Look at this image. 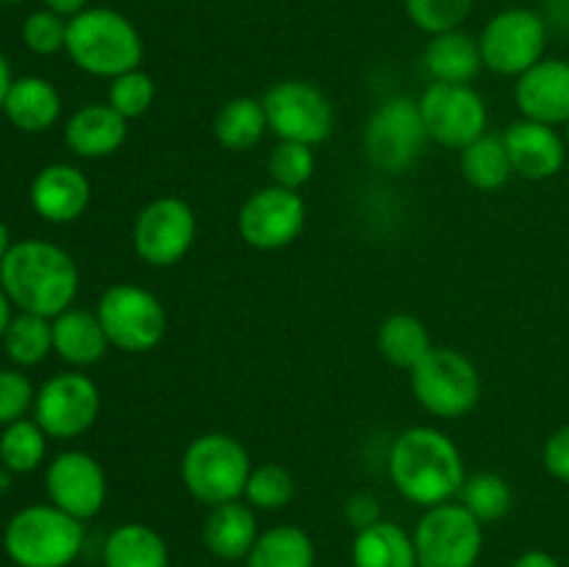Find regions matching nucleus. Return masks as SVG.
I'll list each match as a JSON object with an SVG mask.
<instances>
[{
	"label": "nucleus",
	"mask_w": 569,
	"mask_h": 567,
	"mask_svg": "<svg viewBox=\"0 0 569 567\" xmlns=\"http://www.w3.org/2000/svg\"><path fill=\"white\" fill-rule=\"evenodd\" d=\"M3 3H22V0H3Z\"/></svg>",
	"instance_id": "50"
},
{
	"label": "nucleus",
	"mask_w": 569,
	"mask_h": 567,
	"mask_svg": "<svg viewBox=\"0 0 569 567\" xmlns=\"http://www.w3.org/2000/svg\"><path fill=\"white\" fill-rule=\"evenodd\" d=\"M317 548L309 531L295 523H278L264 528L256 539L244 567H315Z\"/></svg>",
	"instance_id": "29"
},
{
	"label": "nucleus",
	"mask_w": 569,
	"mask_h": 567,
	"mask_svg": "<svg viewBox=\"0 0 569 567\" xmlns=\"http://www.w3.org/2000/svg\"><path fill=\"white\" fill-rule=\"evenodd\" d=\"M515 103L526 120L561 128L569 122V61L548 59L522 72L515 83Z\"/></svg>",
	"instance_id": "19"
},
{
	"label": "nucleus",
	"mask_w": 569,
	"mask_h": 567,
	"mask_svg": "<svg viewBox=\"0 0 569 567\" xmlns=\"http://www.w3.org/2000/svg\"><path fill=\"white\" fill-rule=\"evenodd\" d=\"M403 6L411 26L420 28L428 37H437V33L465 26L476 0H403Z\"/></svg>",
	"instance_id": "37"
},
{
	"label": "nucleus",
	"mask_w": 569,
	"mask_h": 567,
	"mask_svg": "<svg viewBox=\"0 0 569 567\" xmlns=\"http://www.w3.org/2000/svg\"><path fill=\"white\" fill-rule=\"evenodd\" d=\"M545 20L548 26L569 28V0H545Z\"/></svg>",
	"instance_id": "43"
},
{
	"label": "nucleus",
	"mask_w": 569,
	"mask_h": 567,
	"mask_svg": "<svg viewBox=\"0 0 569 567\" xmlns=\"http://www.w3.org/2000/svg\"><path fill=\"white\" fill-rule=\"evenodd\" d=\"M267 115V126L281 142L317 145L326 142L333 131V103L317 83L303 78H287L272 83L261 98Z\"/></svg>",
	"instance_id": "11"
},
{
	"label": "nucleus",
	"mask_w": 569,
	"mask_h": 567,
	"mask_svg": "<svg viewBox=\"0 0 569 567\" xmlns=\"http://www.w3.org/2000/svg\"><path fill=\"white\" fill-rule=\"evenodd\" d=\"M411 395L433 417L459 420L470 415L483 392L481 372L476 361L456 348H437L409 370Z\"/></svg>",
	"instance_id": "7"
},
{
	"label": "nucleus",
	"mask_w": 569,
	"mask_h": 567,
	"mask_svg": "<svg viewBox=\"0 0 569 567\" xmlns=\"http://www.w3.org/2000/svg\"><path fill=\"white\" fill-rule=\"evenodd\" d=\"M211 131H214V139L226 150H231V153H248L270 131L264 103H261V98H250V94H237V98L226 100L217 109Z\"/></svg>",
	"instance_id": "27"
},
{
	"label": "nucleus",
	"mask_w": 569,
	"mask_h": 567,
	"mask_svg": "<svg viewBox=\"0 0 569 567\" xmlns=\"http://www.w3.org/2000/svg\"><path fill=\"white\" fill-rule=\"evenodd\" d=\"M6 487H9V470H6V467L0 465V493H3Z\"/></svg>",
	"instance_id": "48"
},
{
	"label": "nucleus",
	"mask_w": 569,
	"mask_h": 567,
	"mask_svg": "<svg viewBox=\"0 0 569 567\" xmlns=\"http://www.w3.org/2000/svg\"><path fill=\"white\" fill-rule=\"evenodd\" d=\"M376 345L383 361L409 372L431 354L433 339L420 317L409 315V311H395L378 328Z\"/></svg>",
	"instance_id": "28"
},
{
	"label": "nucleus",
	"mask_w": 569,
	"mask_h": 567,
	"mask_svg": "<svg viewBox=\"0 0 569 567\" xmlns=\"http://www.w3.org/2000/svg\"><path fill=\"white\" fill-rule=\"evenodd\" d=\"M109 337L94 311L70 306L59 317H53V354L72 370L98 365L109 354Z\"/></svg>",
	"instance_id": "22"
},
{
	"label": "nucleus",
	"mask_w": 569,
	"mask_h": 567,
	"mask_svg": "<svg viewBox=\"0 0 569 567\" xmlns=\"http://www.w3.org/2000/svg\"><path fill=\"white\" fill-rule=\"evenodd\" d=\"M83 543V520L50 500L22 506L3 528V550L17 567H70L81 556Z\"/></svg>",
	"instance_id": "4"
},
{
	"label": "nucleus",
	"mask_w": 569,
	"mask_h": 567,
	"mask_svg": "<svg viewBox=\"0 0 569 567\" xmlns=\"http://www.w3.org/2000/svg\"><path fill=\"white\" fill-rule=\"evenodd\" d=\"M353 567H420L411 531L392 520H378L370 528L356 531L350 545Z\"/></svg>",
	"instance_id": "25"
},
{
	"label": "nucleus",
	"mask_w": 569,
	"mask_h": 567,
	"mask_svg": "<svg viewBox=\"0 0 569 567\" xmlns=\"http://www.w3.org/2000/svg\"><path fill=\"white\" fill-rule=\"evenodd\" d=\"M42 3H44V9L56 11V14L67 17V20L76 14H81L83 9H89V0H42Z\"/></svg>",
	"instance_id": "44"
},
{
	"label": "nucleus",
	"mask_w": 569,
	"mask_h": 567,
	"mask_svg": "<svg viewBox=\"0 0 569 567\" xmlns=\"http://www.w3.org/2000/svg\"><path fill=\"white\" fill-rule=\"evenodd\" d=\"M422 64L437 83H472L483 70L481 44L461 28L437 33L428 37Z\"/></svg>",
	"instance_id": "23"
},
{
	"label": "nucleus",
	"mask_w": 569,
	"mask_h": 567,
	"mask_svg": "<svg viewBox=\"0 0 569 567\" xmlns=\"http://www.w3.org/2000/svg\"><path fill=\"white\" fill-rule=\"evenodd\" d=\"M267 170H270L272 183L300 192V189L315 178V148H311V145L281 142V139H278L276 148L270 150V159H267Z\"/></svg>",
	"instance_id": "36"
},
{
	"label": "nucleus",
	"mask_w": 569,
	"mask_h": 567,
	"mask_svg": "<svg viewBox=\"0 0 569 567\" xmlns=\"http://www.w3.org/2000/svg\"><path fill=\"white\" fill-rule=\"evenodd\" d=\"M153 100L156 81L153 76H148V72L142 70V67L122 72V76L109 81V98H106V103H109L117 115L126 117L128 122L148 115V111L153 109Z\"/></svg>",
	"instance_id": "35"
},
{
	"label": "nucleus",
	"mask_w": 569,
	"mask_h": 567,
	"mask_svg": "<svg viewBox=\"0 0 569 567\" xmlns=\"http://www.w3.org/2000/svg\"><path fill=\"white\" fill-rule=\"evenodd\" d=\"M37 387L31 378L20 370H0V426L22 420L28 411H33Z\"/></svg>",
	"instance_id": "39"
},
{
	"label": "nucleus",
	"mask_w": 569,
	"mask_h": 567,
	"mask_svg": "<svg viewBox=\"0 0 569 567\" xmlns=\"http://www.w3.org/2000/svg\"><path fill=\"white\" fill-rule=\"evenodd\" d=\"M511 567H561V561L556 559L553 554H548V550L531 548L522 550V554L511 561Z\"/></svg>",
	"instance_id": "42"
},
{
	"label": "nucleus",
	"mask_w": 569,
	"mask_h": 567,
	"mask_svg": "<svg viewBox=\"0 0 569 567\" xmlns=\"http://www.w3.org/2000/svg\"><path fill=\"white\" fill-rule=\"evenodd\" d=\"M550 26L542 11L528 6H511L498 11L483 26L478 44H481L483 67L495 76L520 78L533 64L545 59L548 50Z\"/></svg>",
	"instance_id": "9"
},
{
	"label": "nucleus",
	"mask_w": 569,
	"mask_h": 567,
	"mask_svg": "<svg viewBox=\"0 0 569 567\" xmlns=\"http://www.w3.org/2000/svg\"><path fill=\"white\" fill-rule=\"evenodd\" d=\"M456 500H459L476 520L489 526V523H498L509 515L511 506H515V493H511V484L506 481L500 472L481 470L465 478V484H461L459 489V498Z\"/></svg>",
	"instance_id": "32"
},
{
	"label": "nucleus",
	"mask_w": 569,
	"mask_h": 567,
	"mask_svg": "<svg viewBox=\"0 0 569 567\" xmlns=\"http://www.w3.org/2000/svg\"><path fill=\"white\" fill-rule=\"evenodd\" d=\"M103 567H170V548L148 523H120L103 543Z\"/></svg>",
	"instance_id": "26"
},
{
	"label": "nucleus",
	"mask_w": 569,
	"mask_h": 567,
	"mask_svg": "<svg viewBox=\"0 0 569 567\" xmlns=\"http://www.w3.org/2000/svg\"><path fill=\"white\" fill-rule=\"evenodd\" d=\"M0 287L17 311L59 317L78 298V265L61 245L44 239H20L0 265Z\"/></svg>",
	"instance_id": "2"
},
{
	"label": "nucleus",
	"mask_w": 569,
	"mask_h": 567,
	"mask_svg": "<svg viewBox=\"0 0 569 567\" xmlns=\"http://www.w3.org/2000/svg\"><path fill=\"white\" fill-rule=\"evenodd\" d=\"M459 170L465 176V181L470 183L478 192H498L509 183V178L515 176L509 161V150H506L503 137H495V133H483L476 142L467 145L465 150H459Z\"/></svg>",
	"instance_id": "30"
},
{
	"label": "nucleus",
	"mask_w": 569,
	"mask_h": 567,
	"mask_svg": "<svg viewBox=\"0 0 569 567\" xmlns=\"http://www.w3.org/2000/svg\"><path fill=\"white\" fill-rule=\"evenodd\" d=\"M387 472L392 487L420 509L459 498L467 478L459 445L433 426H411L392 439L387 454Z\"/></svg>",
	"instance_id": "1"
},
{
	"label": "nucleus",
	"mask_w": 569,
	"mask_h": 567,
	"mask_svg": "<svg viewBox=\"0 0 569 567\" xmlns=\"http://www.w3.org/2000/svg\"><path fill=\"white\" fill-rule=\"evenodd\" d=\"M383 520L381 517V500L372 493H353L348 500H345V523H348L353 531H361V528H370L372 523Z\"/></svg>",
	"instance_id": "41"
},
{
	"label": "nucleus",
	"mask_w": 569,
	"mask_h": 567,
	"mask_svg": "<svg viewBox=\"0 0 569 567\" xmlns=\"http://www.w3.org/2000/svg\"><path fill=\"white\" fill-rule=\"evenodd\" d=\"M128 120L109 103H87L70 115L64 142L81 159H109L126 145Z\"/></svg>",
	"instance_id": "20"
},
{
	"label": "nucleus",
	"mask_w": 569,
	"mask_h": 567,
	"mask_svg": "<svg viewBox=\"0 0 569 567\" xmlns=\"http://www.w3.org/2000/svg\"><path fill=\"white\" fill-rule=\"evenodd\" d=\"M31 209L42 217L44 222L53 226H67L83 217L92 200V183H89L87 172L67 161H56V165L42 167L33 176L31 189Z\"/></svg>",
	"instance_id": "18"
},
{
	"label": "nucleus",
	"mask_w": 569,
	"mask_h": 567,
	"mask_svg": "<svg viewBox=\"0 0 569 567\" xmlns=\"http://www.w3.org/2000/svg\"><path fill=\"white\" fill-rule=\"evenodd\" d=\"M509 161L515 176L526 181H548L556 178L567 165V142L559 128L520 117L503 133Z\"/></svg>",
	"instance_id": "17"
},
{
	"label": "nucleus",
	"mask_w": 569,
	"mask_h": 567,
	"mask_svg": "<svg viewBox=\"0 0 569 567\" xmlns=\"http://www.w3.org/2000/svg\"><path fill=\"white\" fill-rule=\"evenodd\" d=\"M198 239V215L176 195L153 198L133 220L131 242L139 259L156 270H167L183 261Z\"/></svg>",
	"instance_id": "12"
},
{
	"label": "nucleus",
	"mask_w": 569,
	"mask_h": 567,
	"mask_svg": "<svg viewBox=\"0 0 569 567\" xmlns=\"http://www.w3.org/2000/svg\"><path fill=\"white\" fill-rule=\"evenodd\" d=\"M11 231H9V226H6L3 220H0V265H3V259H6V253H9L11 250Z\"/></svg>",
	"instance_id": "47"
},
{
	"label": "nucleus",
	"mask_w": 569,
	"mask_h": 567,
	"mask_svg": "<svg viewBox=\"0 0 569 567\" xmlns=\"http://www.w3.org/2000/svg\"><path fill=\"white\" fill-rule=\"evenodd\" d=\"M250 470H253V461H250L248 448L226 431L200 434L181 456L183 487L198 504L209 509L242 500Z\"/></svg>",
	"instance_id": "5"
},
{
	"label": "nucleus",
	"mask_w": 569,
	"mask_h": 567,
	"mask_svg": "<svg viewBox=\"0 0 569 567\" xmlns=\"http://www.w3.org/2000/svg\"><path fill=\"white\" fill-rule=\"evenodd\" d=\"M295 476L278 461H264L256 465L248 476L244 487V500L259 511H281L292 504L295 498Z\"/></svg>",
	"instance_id": "34"
},
{
	"label": "nucleus",
	"mask_w": 569,
	"mask_h": 567,
	"mask_svg": "<svg viewBox=\"0 0 569 567\" xmlns=\"http://www.w3.org/2000/svg\"><path fill=\"white\" fill-rule=\"evenodd\" d=\"M431 142L420 115V100L395 94L370 111L361 133L365 159L387 176L411 170Z\"/></svg>",
	"instance_id": "6"
},
{
	"label": "nucleus",
	"mask_w": 569,
	"mask_h": 567,
	"mask_svg": "<svg viewBox=\"0 0 569 567\" xmlns=\"http://www.w3.org/2000/svg\"><path fill=\"white\" fill-rule=\"evenodd\" d=\"M100 415V389L87 372L67 370L37 389L33 420L50 439H76L94 426Z\"/></svg>",
	"instance_id": "15"
},
{
	"label": "nucleus",
	"mask_w": 569,
	"mask_h": 567,
	"mask_svg": "<svg viewBox=\"0 0 569 567\" xmlns=\"http://www.w3.org/2000/svg\"><path fill=\"white\" fill-rule=\"evenodd\" d=\"M420 115L428 139L442 148L465 150L487 133L489 109L472 83H437L420 94Z\"/></svg>",
	"instance_id": "14"
},
{
	"label": "nucleus",
	"mask_w": 569,
	"mask_h": 567,
	"mask_svg": "<svg viewBox=\"0 0 569 567\" xmlns=\"http://www.w3.org/2000/svg\"><path fill=\"white\" fill-rule=\"evenodd\" d=\"M48 434L42 431L37 420L22 417V420L3 426L0 434V465L9 472H33L42 467L48 456Z\"/></svg>",
	"instance_id": "33"
},
{
	"label": "nucleus",
	"mask_w": 569,
	"mask_h": 567,
	"mask_svg": "<svg viewBox=\"0 0 569 567\" xmlns=\"http://www.w3.org/2000/svg\"><path fill=\"white\" fill-rule=\"evenodd\" d=\"M561 128H565V131H561V137H565V142H567V150H569V122H567V126H561Z\"/></svg>",
	"instance_id": "49"
},
{
	"label": "nucleus",
	"mask_w": 569,
	"mask_h": 567,
	"mask_svg": "<svg viewBox=\"0 0 569 567\" xmlns=\"http://www.w3.org/2000/svg\"><path fill=\"white\" fill-rule=\"evenodd\" d=\"M67 17L50 9L31 11L22 22V42L37 56H56L67 48Z\"/></svg>",
	"instance_id": "38"
},
{
	"label": "nucleus",
	"mask_w": 569,
	"mask_h": 567,
	"mask_svg": "<svg viewBox=\"0 0 569 567\" xmlns=\"http://www.w3.org/2000/svg\"><path fill=\"white\" fill-rule=\"evenodd\" d=\"M3 115L17 131L44 133L61 117V94L48 78L20 76L6 94Z\"/></svg>",
	"instance_id": "24"
},
{
	"label": "nucleus",
	"mask_w": 569,
	"mask_h": 567,
	"mask_svg": "<svg viewBox=\"0 0 569 567\" xmlns=\"http://www.w3.org/2000/svg\"><path fill=\"white\" fill-rule=\"evenodd\" d=\"M14 306H11V300H9V295H6V289L0 287V339H3V334H6V328H9V322H11V317H14Z\"/></svg>",
	"instance_id": "46"
},
{
	"label": "nucleus",
	"mask_w": 569,
	"mask_h": 567,
	"mask_svg": "<svg viewBox=\"0 0 569 567\" xmlns=\"http://www.w3.org/2000/svg\"><path fill=\"white\" fill-rule=\"evenodd\" d=\"M44 493L50 504L87 523L103 511L109 498V476L87 450H61L44 467Z\"/></svg>",
	"instance_id": "16"
},
{
	"label": "nucleus",
	"mask_w": 569,
	"mask_h": 567,
	"mask_svg": "<svg viewBox=\"0 0 569 567\" xmlns=\"http://www.w3.org/2000/svg\"><path fill=\"white\" fill-rule=\"evenodd\" d=\"M542 465L548 476H553L556 481L569 484V422L556 428L548 437L542 448Z\"/></svg>",
	"instance_id": "40"
},
{
	"label": "nucleus",
	"mask_w": 569,
	"mask_h": 567,
	"mask_svg": "<svg viewBox=\"0 0 569 567\" xmlns=\"http://www.w3.org/2000/svg\"><path fill=\"white\" fill-rule=\"evenodd\" d=\"M309 209L303 195L295 189L267 183L248 195L237 215V231L242 242L253 250H283L303 233Z\"/></svg>",
	"instance_id": "13"
},
{
	"label": "nucleus",
	"mask_w": 569,
	"mask_h": 567,
	"mask_svg": "<svg viewBox=\"0 0 569 567\" xmlns=\"http://www.w3.org/2000/svg\"><path fill=\"white\" fill-rule=\"evenodd\" d=\"M72 64L94 78H117L142 67L144 42L139 28L122 11L89 6L67 22V48Z\"/></svg>",
	"instance_id": "3"
},
{
	"label": "nucleus",
	"mask_w": 569,
	"mask_h": 567,
	"mask_svg": "<svg viewBox=\"0 0 569 567\" xmlns=\"http://www.w3.org/2000/svg\"><path fill=\"white\" fill-rule=\"evenodd\" d=\"M411 537L420 567H478L483 554V523L459 500L422 511Z\"/></svg>",
	"instance_id": "10"
},
{
	"label": "nucleus",
	"mask_w": 569,
	"mask_h": 567,
	"mask_svg": "<svg viewBox=\"0 0 569 567\" xmlns=\"http://www.w3.org/2000/svg\"><path fill=\"white\" fill-rule=\"evenodd\" d=\"M0 342L17 367L42 365L53 354V320L31 311H17Z\"/></svg>",
	"instance_id": "31"
},
{
	"label": "nucleus",
	"mask_w": 569,
	"mask_h": 567,
	"mask_svg": "<svg viewBox=\"0 0 569 567\" xmlns=\"http://www.w3.org/2000/svg\"><path fill=\"white\" fill-rule=\"evenodd\" d=\"M100 326L111 348L122 354H148L159 348L167 334V309L150 289L139 284L117 281L98 300Z\"/></svg>",
	"instance_id": "8"
},
{
	"label": "nucleus",
	"mask_w": 569,
	"mask_h": 567,
	"mask_svg": "<svg viewBox=\"0 0 569 567\" xmlns=\"http://www.w3.org/2000/svg\"><path fill=\"white\" fill-rule=\"evenodd\" d=\"M11 83H14V76H11V64H9V59L3 56V50H0V111H3L6 94H9Z\"/></svg>",
	"instance_id": "45"
},
{
	"label": "nucleus",
	"mask_w": 569,
	"mask_h": 567,
	"mask_svg": "<svg viewBox=\"0 0 569 567\" xmlns=\"http://www.w3.org/2000/svg\"><path fill=\"white\" fill-rule=\"evenodd\" d=\"M203 545L214 559L220 561H244L259 539V517L248 500H231V504L211 506L203 520Z\"/></svg>",
	"instance_id": "21"
}]
</instances>
